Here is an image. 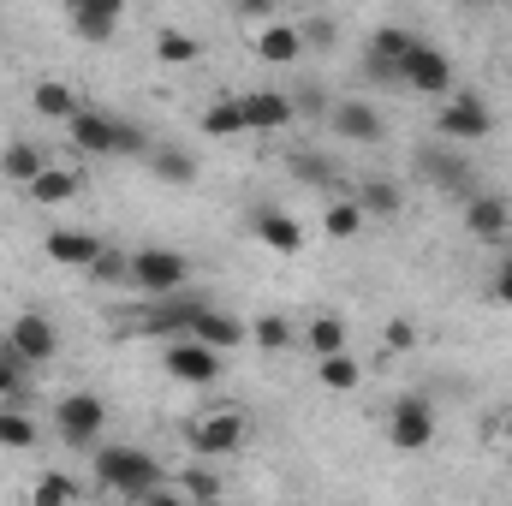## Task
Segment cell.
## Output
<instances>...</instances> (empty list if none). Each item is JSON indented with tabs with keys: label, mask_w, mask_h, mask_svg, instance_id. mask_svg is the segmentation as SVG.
I'll use <instances>...</instances> for the list:
<instances>
[{
	"label": "cell",
	"mask_w": 512,
	"mask_h": 506,
	"mask_svg": "<svg viewBox=\"0 0 512 506\" xmlns=\"http://www.w3.org/2000/svg\"><path fill=\"white\" fill-rule=\"evenodd\" d=\"M364 78L382 84V90H399V84H405V78H399V60H387V54H376V48H370V60H364Z\"/></svg>",
	"instance_id": "e575fe53"
},
{
	"label": "cell",
	"mask_w": 512,
	"mask_h": 506,
	"mask_svg": "<svg viewBox=\"0 0 512 506\" xmlns=\"http://www.w3.org/2000/svg\"><path fill=\"white\" fill-rule=\"evenodd\" d=\"M239 108H245V126L251 131H280V126H292V114H298L292 96H274V90H256Z\"/></svg>",
	"instance_id": "5bb4252c"
},
{
	"label": "cell",
	"mask_w": 512,
	"mask_h": 506,
	"mask_svg": "<svg viewBox=\"0 0 512 506\" xmlns=\"http://www.w3.org/2000/svg\"><path fill=\"white\" fill-rule=\"evenodd\" d=\"M411 42H417L411 30L387 24V30H376V42H370V48H376V54H387V60H405V54H411Z\"/></svg>",
	"instance_id": "836d02e7"
},
{
	"label": "cell",
	"mask_w": 512,
	"mask_h": 506,
	"mask_svg": "<svg viewBox=\"0 0 512 506\" xmlns=\"http://www.w3.org/2000/svg\"><path fill=\"white\" fill-rule=\"evenodd\" d=\"M304 30H310V42H316V48H328V42H334V24H322V18H316V24H304Z\"/></svg>",
	"instance_id": "ee69618b"
},
{
	"label": "cell",
	"mask_w": 512,
	"mask_h": 506,
	"mask_svg": "<svg viewBox=\"0 0 512 506\" xmlns=\"http://www.w3.org/2000/svg\"><path fill=\"white\" fill-rule=\"evenodd\" d=\"M72 24H78V36H84V42H108L120 18H114V12H96V6H72Z\"/></svg>",
	"instance_id": "f1b7e54d"
},
{
	"label": "cell",
	"mask_w": 512,
	"mask_h": 506,
	"mask_svg": "<svg viewBox=\"0 0 512 506\" xmlns=\"http://www.w3.org/2000/svg\"><path fill=\"white\" fill-rule=\"evenodd\" d=\"M72 6H96V12H114V18L126 12V0H72Z\"/></svg>",
	"instance_id": "f6af8a7d"
},
{
	"label": "cell",
	"mask_w": 512,
	"mask_h": 506,
	"mask_svg": "<svg viewBox=\"0 0 512 506\" xmlns=\"http://www.w3.org/2000/svg\"><path fill=\"white\" fill-rule=\"evenodd\" d=\"M417 167L429 173V185H441V191H471V167L459 161V155H441L435 143L417 155Z\"/></svg>",
	"instance_id": "e0dca14e"
},
{
	"label": "cell",
	"mask_w": 512,
	"mask_h": 506,
	"mask_svg": "<svg viewBox=\"0 0 512 506\" xmlns=\"http://www.w3.org/2000/svg\"><path fill=\"white\" fill-rule=\"evenodd\" d=\"M489 292H495V304H512V256L495 268V286H489Z\"/></svg>",
	"instance_id": "b9f144b4"
},
{
	"label": "cell",
	"mask_w": 512,
	"mask_h": 506,
	"mask_svg": "<svg viewBox=\"0 0 512 506\" xmlns=\"http://www.w3.org/2000/svg\"><path fill=\"white\" fill-rule=\"evenodd\" d=\"M471 6H495V0H471Z\"/></svg>",
	"instance_id": "7dc6e473"
},
{
	"label": "cell",
	"mask_w": 512,
	"mask_h": 506,
	"mask_svg": "<svg viewBox=\"0 0 512 506\" xmlns=\"http://www.w3.org/2000/svg\"><path fill=\"white\" fill-rule=\"evenodd\" d=\"M292 108H298L304 120H316V114H328V102H322V90H298V96H292Z\"/></svg>",
	"instance_id": "60d3db41"
},
{
	"label": "cell",
	"mask_w": 512,
	"mask_h": 506,
	"mask_svg": "<svg viewBox=\"0 0 512 506\" xmlns=\"http://www.w3.org/2000/svg\"><path fill=\"white\" fill-rule=\"evenodd\" d=\"M292 173H298V179H310V185H328V179H334V167H328L322 155H304V149L292 155Z\"/></svg>",
	"instance_id": "8d00e7d4"
},
{
	"label": "cell",
	"mask_w": 512,
	"mask_h": 506,
	"mask_svg": "<svg viewBox=\"0 0 512 506\" xmlns=\"http://www.w3.org/2000/svg\"><path fill=\"white\" fill-rule=\"evenodd\" d=\"M203 131H209V137H239V131H251V126H245V108H239V102H215V108L203 114Z\"/></svg>",
	"instance_id": "83f0119b"
},
{
	"label": "cell",
	"mask_w": 512,
	"mask_h": 506,
	"mask_svg": "<svg viewBox=\"0 0 512 506\" xmlns=\"http://www.w3.org/2000/svg\"><path fill=\"white\" fill-rule=\"evenodd\" d=\"M304 346H310L316 358H322V352H340V346H346V322H340V316H316V322L304 328Z\"/></svg>",
	"instance_id": "d4e9b609"
},
{
	"label": "cell",
	"mask_w": 512,
	"mask_h": 506,
	"mask_svg": "<svg viewBox=\"0 0 512 506\" xmlns=\"http://www.w3.org/2000/svg\"><path fill=\"white\" fill-rule=\"evenodd\" d=\"M245 435H251V423H245L239 411H215V417L191 423V453H197V459H221V453H239Z\"/></svg>",
	"instance_id": "5b68a950"
},
{
	"label": "cell",
	"mask_w": 512,
	"mask_h": 506,
	"mask_svg": "<svg viewBox=\"0 0 512 506\" xmlns=\"http://www.w3.org/2000/svg\"><path fill=\"white\" fill-rule=\"evenodd\" d=\"M328 120H334L340 137H352V143H382V114L370 102H334Z\"/></svg>",
	"instance_id": "4fadbf2b"
},
{
	"label": "cell",
	"mask_w": 512,
	"mask_h": 506,
	"mask_svg": "<svg viewBox=\"0 0 512 506\" xmlns=\"http://www.w3.org/2000/svg\"><path fill=\"white\" fill-rule=\"evenodd\" d=\"M358 203H364V209H376V215H393V209H399V185L370 179V185H358Z\"/></svg>",
	"instance_id": "1f68e13d"
},
{
	"label": "cell",
	"mask_w": 512,
	"mask_h": 506,
	"mask_svg": "<svg viewBox=\"0 0 512 506\" xmlns=\"http://www.w3.org/2000/svg\"><path fill=\"white\" fill-rule=\"evenodd\" d=\"M66 131H72V143L90 149V155H120V149H114V120H108V114H84V108H78V114L66 120Z\"/></svg>",
	"instance_id": "2e32d148"
},
{
	"label": "cell",
	"mask_w": 512,
	"mask_h": 506,
	"mask_svg": "<svg viewBox=\"0 0 512 506\" xmlns=\"http://www.w3.org/2000/svg\"><path fill=\"white\" fill-rule=\"evenodd\" d=\"M399 78L411 90H423V96H447L453 90V60L441 48H429V42H411V54L399 60Z\"/></svg>",
	"instance_id": "277c9868"
},
{
	"label": "cell",
	"mask_w": 512,
	"mask_h": 506,
	"mask_svg": "<svg viewBox=\"0 0 512 506\" xmlns=\"http://www.w3.org/2000/svg\"><path fill=\"white\" fill-rule=\"evenodd\" d=\"M256 346H262V352H286V346H292V322H286V316H262V322H256Z\"/></svg>",
	"instance_id": "4dcf8cb0"
},
{
	"label": "cell",
	"mask_w": 512,
	"mask_h": 506,
	"mask_svg": "<svg viewBox=\"0 0 512 506\" xmlns=\"http://www.w3.org/2000/svg\"><path fill=\"white\" fill-rule=\"evenodd\" d=\"M42 167H48V161H42V149H36V143H12V149L0 155V173H6L12 185H30Z\"/></svg>",
	"instance_id": "7402d4cb"
},
{
	"label": "cell",
	"mask_w": 512,
	"mask_h": 506,
	"mask_svg": "<svg viewBox=\"0 0 512 506\" xmlns=\"http://www.w3.org/2000/svg\"><path fill=\"white\" fill-rule=\"evenodd\" d=\"M96 477H102V489L131 495V501H143V495L161 489V465H155L143 447H102V453H96Z\"/></svg>",
	"instance_id": "6da1fadb"
},
{
	"label": "cell",
	"mask_w": 512,
	"mask_h": 506,
	"mask_svg": "<svg viewBox=\"0 0 512 506\" xmlns=\"http://www.w3.org/2000/svg\"><path fill=\"white\" fill-rule=\"evenodd\" d=\"M268 6H274V0H239V12H245V18H268Z\"/></svg>",
	"instance_id": "bcb514c9"
},
{
	"label": "cell",
	"mask_w": 512,
	"mask_h": 506,
	"mask_svg": "<svg viewBox=\"0 0 512 506\" xmlns=\"http://www.w3.org/2000/svg\"><path fill=\"white\" fill-rule=\"evenodd\" d=\"M512 221V209L501 197H471V209H465V227H471V239H501Z\"/></svg>",
	"instance_id": "d6986e66"
},
{
	"label": "cell",
	"mask_w": 512,
	"mask_h": 506,
	"mask_svg": "<svg viewBox=\"0 0 512 506\" xmlns=\"http://www.w3.org/2000/svg\"><path fill=\"white\" fill-rule=\"evenodd\" d=\"M185 495H197V501H215V495H221V483H215L209 471H191V477H185Z\"/></svg>",
	"instance_id": "ab89813d"
},
{
	"label": "cell",
	"mask_w": 512,
	"mask_h": 506,
	"mask_svg": "<svg viewBox=\"0 0 512 506\" xmlns=\"http://www.w3.org/2000/svg\"><path fill=\"white\" fill-rule=\"evenodd\" d=\"M72 495H78L72 477H42V483H36V501H72Z\"/></svg>",
	"instance_id": "f35d334b"
},
{
	"label": "cell",
	"mask_w": 512,
	"mask_h": 506,
	"mask_svg": "<svg viewBox=\"0 0 512 506\" xmlns=\"http://www.w3.org/2000/svg\"><path fill=\"white\" fill-rule=\"evenodd\" d=\"M185 274H191V262H185L179 251L149 245V251L131 256V280H137L143 292H155V298H161V292H179V286H185Z\"/></svg>",
	"instance_id": "8992f818"
},
{
	"label": "cell",
	"mask_w": 512,
	"mask_h": 506,
	"mask_svg": "<svg viewBox=\"0 0 512 506\" xmlns=\"http://www.w3.org/2000/svg\"><path fill=\"white\" fill-rule=\"evenodd\" d=\"M251 48L262 66H292L304 54V24H262L251 36Z\"/></svg>",
	"instance_id": "30bf717a"
},
{
	"label": "cell",
	"mask_w": 512,
	"mask_h": 506,
	"mask_svg": "<svg viewBox=\"0 0 512 506\" xmlns=\"http://www.w3.org/2000/svg\"><path fill=\"white\" fill-rule=\"evenodd\" d=\"M78 185H84V179H78L72 167H42V173L30 179V197H36L42 209H60V203H72V197H78Z\"/></svg>",
	"instance_id": "ac0fdd59"
},
{
	"label": "cell",
	"mask_w": 512,
	"mask_h": 506,
	"mask_svg": "<svg viewBox=\"0 0 512 506\" xmlns=\"http://www.w3.org/2000/svg\"><path fill=\"white\" fill-rule=\"evenodd\" d=\"M18 370H24V358L6 346V352H0V399H12V393H18Z\"/></svg>",
	"instance_id": "74e56055"
},
{
	"label": "cell",
	"mask_w": 512,
	"mask_h": 506,
	"mask_svg": "<svg viewBox=\"0 0 512 506\" xmlns=\"http://www.w3.org/2000/svg\"><path fill=\"white\" fill-rule=\"evenodd\" d=\"M30 441H36V423H30L24 411H0V447H18V453H24Z\"/></svg>",
	"instance_id": "f546056e"
},
{
	"label": "cell",
	"mask_w": 512,
	"mask_h": 506,
	"mask_svg": "<svg viewBox=\"0 0 512 506\" xmlns=\"http://www.w3.org/2000/svg\"><path fill=\"white\" fill-rule=\"evenodd\" d=\"M90 280H102V286H120V280H131V256L102 251L96 262H90Z\"/></svg>",
	"instance_id": "d6a6232c"
},
{
	"label": "cell",
	"mask_w": 512,
	"mask_h": 506,
	"mask_svg": "<svg viewBox=\"0 0 512 506\" xmlns=\"http://www.w3.org/2000/svg\"><path fill=\"white\" fill-rule=\"evenodd\" d=\"M149 167H155V179H167V185H191V179H197V161H191L185 149H149Z\"/></svg>",
	"instance_id": "603a6c76"
},
{
	"label": "cell",
	"mask_w": 512,
	"mask_h": 506,
	"mask_svg": "<svg viewBox=\"0 0 512 506\" xmlns=\"http://www.w3.org/2000/svg\"><path fill=\"white\" fill-rule=\"evenodd\" d=\"M161 364H167V376L173 381H191V387H209V381H221V352L209 346V340H173L167 352H161Z\"/></svg>",
	"instance_id": "3957f363"
},
{
	"label": "cell",
	"mask_w": 512,
	"mask_h": 506,
	"mask_svg": "<svg viewBox=\"0 0 512 506\" xmlns=\"http://www.w3.org/2000/svg\"><path fill=\"white\" fill-rule=\"evenodd\" d=\"M30 102H36V114H42V120H60V126H66V120L78 114V96H72V90H66L60 78H42Z\"/></svg>",
	"instance_id": "44dd1931"
},
{
	"label": "cell",
	"mask_w": 512,
	"mask_h": 506,
	"mask_svg": "<svg viewBox=\"0 0 512 506\" xmlns=\"http://www.w3.org/2000/svg\"><path fill=\"white\" fill-rule=\"evenodd\" d=\"M155 60H167V66H191V60H197V36H185V30H161V36H155Z\"/></svg>",
	"instance_id": "4316f807"
},
{
	"label": "cell",
	"mask_w": 512,
	"mask_h": 506,
	"mask_svg": "<svg viewBox=\"0 0 512 506\" xmlns=\"http://www.w3.org/2000/svg\"><path fill=\"white\" fill-rule=\"evenodd\" d=\"M197 310L203 304H191V298H173V292H161V304L155 310H143V334H191V322H197Z\"/></svg>",
	"instance_id": "7c38bea8"
},
{
	"label": "cell",
	"mask_w": 512,
	"mask_h": 506,
	"mask_svg": "<svg viewBox=\"0 0 512 506\" xmlns=\"http://www.w3.org/2000/svg\"><path fill=\"white\" fill-rule=\"evenodd\" d=\"M441 137H453V143H477V137H489L495 131V114L483 108V96H471V90H459V96H447V108H441Z\"/></svg>",
	"instance_id": "52a82bcc"
},
{
	"label": "cell",
	"mask_w": 512,
	"mask_h": 506,
	"mask_svg": "<svg viewBox=\"0 0 512 506\" xmlns=\"http://www.w3.org/2000/svg\"><path fill=\"white\" fill-rule=\"evenodd\" d=\"M6 346L24 358V364H48L54 352H60V340H54V328H48V316H36V310H24L18 322H12V334H6Z\"/></svg>",
	"instance_id": "9c48e42d"
},
{
	"label": "cell",
	"mask_w": 512,
	"mask_h": 506,
	"mask_svg": "<svg viewBox=\"0 0 512 506\" xmlns=\"http://www.w3.org/2000/svg\"><path fill=\"white\" fill-rule=\"evenodd\" d=\"M411 340H417V328H411V322H387V346H393V352H405Z\"/></svg>",
	"instance_id": "7bdbcfd3"
},
{
	"label": "cell",
	"mask_w": 512,
	"mask_h": 506,
	"mask_svg": "<svg viewBox=\"0 0 512 506\" xmlns=\"http://www.w3.org/2000/svg\"><path fill=\"white\" fill-rule=\"evenodd\" d=\"M251 233L268 245V251H280V256L304 251V227H298L286 209H256V215H251Z\"/></svg>",
	"instance_id": "8fae6325"
},
{
	"label": "cell",
	"mask_w": 512,
	"mask_h": 506,
	"mask_svg": "<svg viewBox=\"0 0 512 506\" xmlns=\"http://www.w3.org/2000/svg\"><path fill=\"white\" fill-rule=\"evenodd\" d=\"M102 423H108V405H102L96 393H66V399L54 405V429H60L66 447H90V441L102 435Z\"/></svg>",
	"instance_id": "7a4b0ae2"
},
{
	"label": "cell",
	"mask_w": 512,
	"mask_h": 506,
	"mask_svg": "<svg viewBox=\"0 0 512 506\" xmlns=\"http://www.w3.org/2000/svg\"><path fill=\"white\" fill-rule=\"evenodd\" d=\"M358 376H364V370L352 364V352H346V346H340V352H322V381H328L334 393H352Z\"/></svg>",
	"instance_id": "484cf974"
},
{
	"label": "cell",
	"mask_w": 512,
	"mask_h": 506,
	"mask_svg": "<svg viewBox=\"0 0 512 506\" xmlns=\"http://www.w3.org/2000/svg\"><path fill=\"white\" fill-rule=\"evenodd\" d=\"M191 334H197V340H209L215 352H233V346H245V322H239V316H227V310H209V304L197 310Z\"/></svg>",
	"instance_id": "9a60e30c"
},
{
	"label": "cell",
	"mask_w": 512,
	"mask_h": 506,
	"mask_svg": "<svg viewBox=\"0 0 512 506\" xmlns=\"http://www.w3.org/2000/svg\"><path fill=\"white\" fill-rule=\"evenodd\" d=\"M48 256L66 262V268H90L102 256V239H90V233H48Z\"/></svg>",
	"instance_id": "ffe728a7"
},
{
	"label": "cell",
	"mask_w": 512,
	"mask_h": 506,
	"mask_svg": "<svg viewBox=\"0 0 512 506\" xmlns=\"http://www.w3.org/2000/svg\"><path fill=\"white\" fill-rule=\"evenodd\" d=\"M114 149H120V155H149L155 143L143 137V126H131V120H114Z\"/></svg>",
	"instance_id": "d590c367"
},
{
	"label": "cell",
	"mask_w": 512,
	"mask_h": 506,
	"mask_svg": "<svg viewBox=\"0 0 512 506\" xmlns=\"http://www.w3.org/2000/svg\"><path fill=\"white\" fill-rule=\"evenodd\" d=\"M322 227H328V239H352V233L364 227V203H358V197H340V203L322 215Z\"/></svg>",
	"instance_id": "cb8c5ba5"
},
{
	"label": "cell",
	"mask_w": 512,
	"mask_h": 506,
	"mask_svg": "<svg viewBox=\"0 0 512 506\" xmlns=\"http://www.w3.org/2000/svg\"><path fill=\"white\" fill-rule=\"evenodd\" d=\"M387 435H393V447H405V453L429 447V441H435V411H429V399H399L393 417H387Z\"/></svg>",
	"instance_id": "ba28073f"
}]
</instances>
